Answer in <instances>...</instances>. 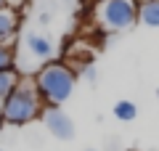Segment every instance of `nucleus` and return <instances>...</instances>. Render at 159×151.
Masks as SVG:
<instances>
[{
  "label": "nucleus",
  "mask_w": 159,
  "mask_h": 151,
  "mask_svg": "<svg viewBox=\"0 0 159 151\" xmlns=\"http://www.w3.org/2000/svg\"><path fill=\"white\" fill-rule=\"evenodd\" d=\"M45 103L40 98L37 88H34L32 77H21V82L16 85L11 95L3 101L0 106V125H11V127H24V125L40 119Z\"/></svg>",
  "instance_id": "1"
},
{
  "label": "nucleus",
  "mask_w": 159,
  "mask_h": 151,
  "mask_svg": "<svg viewBox=\"0 0 159 151\" xmlns=\"http://www.w3.org/2000/svg\"><path fill=\"white\" fill-rule=\"evenodd\" d=\"M32 80L45 106H61L64 101H69V95L74 93V85H77V74L66 61L43 64Z\"/></svg>",
  "instance_id": "2"
},
{
  "label": "nucleus",
  "mask_w": 159,
  "mask_h": 151,
  "mask_svg": "<svg viewBox=\"0 0 159 151\" xmlns=\"http://www.w3.org/2000/svg\"><path fill=\"white\" fill-rule=\"evenodd\" d=\"M96 16L106 32H125L138 21V3L135 0H101Z\"/></svg>",
  "instance_id": "3"
},
{
  "label": "nucleus",
  "mask_w": 159,
  "mask_h": 151,
  "mask_svg": "<svg viewBox=\"0 0 159 151\" xmlns=\"http://www.w3.org/2000/svg\"><path fill=\"white\" fill-rule=\"evenodd\" d=\"M40 119H43L45 130L53 135V138H58V140H72L74 133H77L72 117H69L61 106H45L43 114H40Z\"/></svg>",
  "instance_id": "4"
},
{
  "label": "nucleus",
  "mask_w": 159,
  "mask_h": 151,
  "mask_svg": "<svg viewBox=\"0 0 159 151\" xmlns=\"http://www.w3.org/2000/svg\"><path fill=\"white\" fill-rule=\"evenodd\" d=\"M19 27H21V13L13 11V8H3V11H0V45L13 48V40H16V34H19Z\"/></svg>",
  "instance_id": "5"
},
{
  "label": "nucleus",
  "mask_w": 159,
  "mask_h": 151,
  "mask_svg": "<svg viewBox=\"0 0 159 151\" xmlns=\"http://www.w3.org/2000/svg\"><path fill=\"white\" fill-rule=\"evenodd\" d=\"M24 43H27L29 53H32L34 58H40L43 64L53 61V43H51V37H45V34H40V32H29L27 37H24Z\"/></svg>",
  "instance_id": "6"
},
{
  "label": "nucleus",
  "mask_w": 159,
  "mask_h": 151,
  "mask_svg": "<svg viewBox=\"0 0 159 151\" xmlns=\"http://www.w3.org/2000/svg\"><path fill=\"white\" fill-rule=\"evenodd\" d=\"M138 21L151 27V29H159V0H151V3L138 6Z\"/></svg>",
  "instance_id": "7"
},
{
  "label": "nucleus",
  "mask_w": 159,
  "mask_h": 151,
  "mask_svg": "<svg viewBox=\"0 0 159 151\" xmlns=\"http://www.w3.org/2000/svg\"><path fill=\"white\" fill-rule=\"evenodd\" d=\"M19 82H21L19 69H6V72H0V103H3V101H6L13 90H16Z\"/></svg>",
  "instance_id": "8"
},
{
  "label": "nucleus",
  "mask_w": 159,
  "mask_h": 151,
  "mask_svg": "<svg viewBox=\"0 0 159 151\" xmlns=\"http://www.w3.org/2000/svg\"><path fill=\"white\" fill-rule=\"evenodd\" d=\"M111 112H114V117H117L119 122H133V119L138 117V106L133 101H117Z\"/></svg>",
  "instance_id": "9"
},
{
  "label": "nucleus",
  "mask_w": 159,
  "mask_h": 151,
  "mask_svg": "<svg viewBox=\"0 0 159 151\" xmlns=\"http://www.w3.org/2000/svg\"><path fill=\"white\" fill-rule=\"evenodd\" d=\"M6 69H16V53L8 45H0V72Z\"/></svg>",
  "instance_id": "10"
},
{
  "label": "nucleus",
  "mask_w": 159,
  "mask_h": 151,
  "mask_svg": "<svg viewBox=\"0 0 159 151\" xmlns=\"http://www.w3.org/2000/svg\"><path fill=\"white\" fill-rule=\"evenodd\" d=\"M6 8H13V11L21 13L24 8H27V0H6Z\"/></svg>",
  "instance_id": "11"
},
{
  "label": "nucleus",
  "mask_w": 159,
  "mask_h": 151,
  "mask_svg": "<svg viewBox=\"0 0 159 151\" xmlns=\"http://www.w3.org/2000/svg\"><path fill=\"white\" fill-rule=\"evenodd\" d=\"M40 24H51V16L48 13H40Z\"/></svg>",
  "instance_id": "12"
},
{
  "label": "nucleus",
  "mask_w": 159,
  "mask_h": 151,
  "mask_svg": "<svg viewBox=\"0 0 159 151\" xmlns=\"http://www.w3.org/2000/svg\"><path fill=\"white\" fill-rule=\"evenodd\" d=\"M135 3H138V6H143V3H151V0H135Z\"/></svg>",
  "instance_id": "13"
},
{
  "label": "nucleus",
  "mask_w": 159,
  "mask_h": 151,
  "mask_svg": "<svg viewBox=\"0 0 159 151\" xmlns=\"http://www.w3.org/2000/svg\"><path fill=\"white\" fill-rule=\"evenodd\" d=\"M3 8H6V0H0V11H3Z\"/></svg>",
  "instance_id": "14"
},
{
  "label": "nucleus",
  "mask_w": 159,
  "mask_h": 151,
  "mask_svg": "<svg viewBox=\"0 0 159 151\" xmlns=\"http://www.w3.org/2000/svg\"><path fill=\"white\" fill-rule=\"evenodd\" d=\"M88 151H96V149H88Z\"/></svg>",
  "instance_id": "15"
},
{
  "label": "nucleus",
  "mask_w": 159,
  "mask_h": 151,
  "mask_svg": "<svg viewBox=\"0 0 159 151\" xmlns=\"http://www.w3.org/2000/svg\"><path fill=\"white\" fill-rule=\"evenodd\" d=\"M0 151H6V149H0Z\"/></svg>",
  "instance_id": "16"
},
{
  "label": "nucleus",
  "mask_w": 159,
  "mask_h": 151,
  "mask_svg": "<svg viewBox=\"0 0 159 151\" xmlns=\"http://www.w3.org/2000/svg\"><path fill=\"white\" fill-rule=\"evenodd\" d=\"M0 106H3V103H0Z\"/></svg>",
  "instance_id": "17"
}]
</instances>
